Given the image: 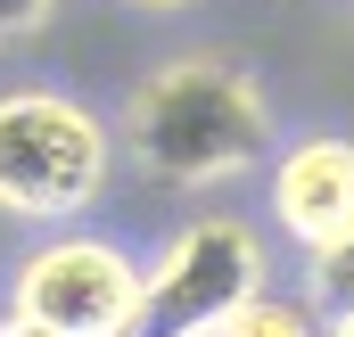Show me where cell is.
<instances>
[{"instance_id": "1", "label": "cell", "mask_w": 354, "mask_h": 337, "mask_svg": "<svg viewBox=\"0 0 354 337\" xmlns=\"http://www.w3.org/2000/svg\"><path fill=\"white\" fill-rule=\"evenodd\" d=\"M124 140L140 173L174 181V189H198V181H231L264 157V99L239 66H214V58H181L165 75L132 90L124 107Z\"/></svg>"}, {"instance_id": "2", "label": "cell", "mask_w": 354, "mask_h": 337, "mask_svg": "<svg viewBox=\"0 0 354 337\" xmlns=\"http://www.w3.org/2000/svg\"><path fill=\"white\" fill-rule=\"evenodd\" d=\"M107 189V132L58 90L0 99V206L33 222H66Z\"/></svg>"}, {"instance_id": "3", "label": "cell", "mask_w": 354, "mask_h": 337, "mask_svg": "<svg viewBox=\"0 0 354 337\" xmlns=\"http://www.w3.org/2000/svg\"><path fill=\"white\" fill-rule=\"evenodd\" d=\"M248 296H264V247L231 214H198L140 296V337H214Z\"/></svg>"}, {"instance_id": "4", "label": "cell", "mask_w": 354, "mask_h": 337, "mask_svg": "<svg viewBox=\"0 0 354 337\" xmlns=\"http://www.w3.org/2000/svg\"><path fill=\"white\" fill-rule=\"evenodd\" d=\"M140 296L149 280L132 271V255H115L107 239H58L17 271L8 313L41 321L50 337H140Z\"/></svg>"}, {"instance_id": "5", "label": "cell", "mask_w": 354, "mask_h": 337, "mask_svg": "<svg viewBox=\"0 0 354 337\" xmlns=\"http://www.w3.org/2000/svg\"><path fill=\"white\" fill-rule=\"evenodd\" d=\"M272 214L305 247L346 239L354 231V140H297L272 173Z\"/></svg>"}, {"instance_id": "6", "label": "cell", "mask_w": 354, "mask_h": 337, "mask_svg": "<svg viewBox=\"0 0 354 337\" xmlns=\"http://www.w3.org/2000/svg\"><path fill=\"white\" fill-rule=\"evenodd\" d=\"M214 337H313V313H305V305H288V296H248V305H239Z\"/></svg>"}, {"instance_id": "7", "label": "cell", "mask_w": 354, "mask_h": 337, "mask_svg": "<svg viewBox=\"0 0 354 337\" xmlns=\"http://www.w3.org/2000/svg\"><path fill=\"white\" fill-rule=\"evenodd\" d=\"M313 305H330L338 321L354 313V231L330 239V247H313Z\"/></svg>"}, {"instance_id": "8", "label": "cell", "mask_w": 354, "mask_h": 337, "mask_svg": "<svg viewBox=\"0 0 354 337\" xmlns=\"http://www.w3.org/2000/svg\"><path fill=\"white\" fill-rule=\"evenodd\" d=\"M41 17H50V0H0V41H25Z\"/></svg>"}, {"instance_id": "9", "label": "cell", "mask_w": 354, "mask_h": 337, "mask_svg": "<svg viewBox=\"0 0 354 337\" xmlns=\"http://www.w3.org/2000/svg\"><path fill=\"white\" fill-rule=\"evenodd\" d=\"M0 337H50V329H41V321H25V313H8V321H0Z\"/></svg>"}, {"instance_id": "10", "label": "cell", "mask_w": 354, "mask_h": 337, "mask_svg": "<svg viewBox=\"0 0 354 337\" xmlns=\"http://www.w3.org/2000/svg\"><path fill=\"white\" fill-rule=\"evenodd\" d=\"M330 337H354V313H346V321H330Z\"/></svg>"}, {"instance_id": "11", "label": "cell", "mask_w": 354, "mask_h": 337, "mask_svg": "<svg viewBox=\"0 0 354 337\" xmlns=\"http://www.w3.org/2000/svg\"><path fill=\"white\" fill-rule=\"evenodd\" d=\"M157 8H181V0H157Z\"/></svg>"}]
</instances>
